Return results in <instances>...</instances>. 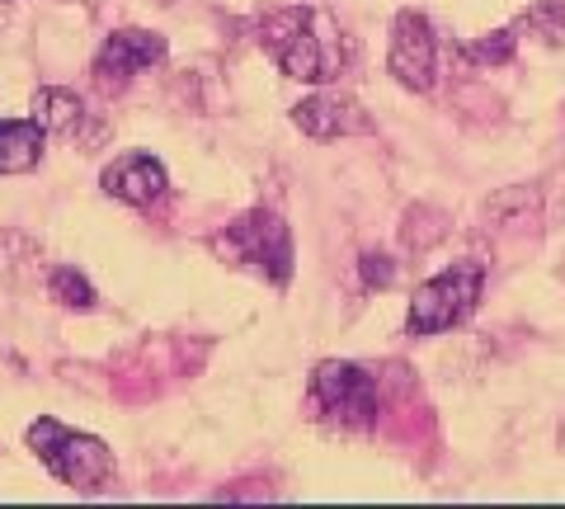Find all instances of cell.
Wrapping results in <instances>:
<instances>
[{
  "mask_svg": "<svg viewBox=\"0 0 565 509\" xmlns=\"http://www.w3.org/2000/svg\"><path fill=\"white\" fill-rule=\"evenodd\" d=\"M259 43L282 66V76L292 81L321 85L344 72V33L321 10H307V6L274 10L259 29Z\"/></svg>",
  "mask_w": 565,
  "mask_h": 509,
  "instance_id": "1",
  "label": "cell"
},
{
  "mask_svg": "<svg viewBox=\"0 0 565 509\" xmlns=\"http://www.w3.org/2000/svg\"><path fill=\"white\" fill-rule=\"evenodd\" d=\"M307 406H311V415L321 420V425H330V430L367 434V430H377L382 392H377V378L367 373V368L326 359V363H316V373H311Z\"/></svg>",
  "mask_w": 565,
  "mask_h": 509,
  "instance_id": "2",
  "label": "cell"
},
{
  "mask_svg": "<svg viewBox=\"0 0 565 509\" xmlns=\"http://www.w3.org/2000/svg\"><path fill=\"white\" fill-rule=\"evenodd\" d=\"M29 448L39 453V463L52 471L57 481L85 490V496H95L114 481V448L104 444V438L85 434V430H71L62 420H33L29 425Z\"/></svg>",
  "mask_w": 565,
  "mask_h": 509,
  "instance_id": "3",
  "label": "cell"
},
{
  "mask_svg": "<svg viewBox=\"0 0 565 509\" xmlns=\"http://www.w3.org/2000/svg\"><path fill=\"white\" fill-rule=\"evenodd\" d=\"M212 255L226 259V265H241V269H255L264 274L269 284H288L292 278V236H288V222L264 213H241L226 232L212 236Z\"/></svg>",
  "mask_w": 565,
  "mask_h": 509,
  "instance_id": "4",
  "label": "cell"
},
{
  "mask_svg": "<svg viewBox=\"0 0 565 509\" xmlns=\"http://www.w3.org/2000/svg\"><path fill=\"white\" fill-rule=\"evenodd\" d=\"M481 288H486V269L481 265H452L438 278H429L415 297H411V336H444V330L462 326L467 316L481 307Z\"/></svg>",
  "mask_w": 565,
  "mask_h": 509,
  "instance_id": "5",
  "label": "cell"
},
{
  "mask_svg": "<svg viewBox=\"0 0 565 509\" xmlns=\"http://www.w3.org/2000/svg\"><path fill=\"white\" fill-rule=\"evenodd\" d=\"M386 66H392V76L405 85V91H415V95L434 91V81H438V39H434L429 14H419V10H401L396 14Z\"/></svg>",
  "mask_w": 565,
  "mask_h": 509,
  "instance_id": "6",
  "label": "cell"
},
{
  "mask_svg": "<svg viewBox=\"0 0 565 509\" xmlns=\"http://www.w3.org/2000/svg\"><path fill=\"white\" fill-rule=\"evenodd\" d=\"M166 62V39L151 29H114L104 47L95 52V81L104 91H122L128 81H137L141 72H151V66Z\"/></svg>",
  "mask_w": 565,
  "mask_h": 509,
  "instance_id": "7",
  "label": "cell"
},
{
  "mask_svg": "<svg viewBox=\"0 0 565 509\" xmlns=\"http://www.w3.org/2000/svg\"><path fill=\"white\" fill-rule=\"evenodd\" d=\"M292 123L302 128L311 142H340V137H373L377 123L367 118V109L353 95H307L292 109Z\"/></svg>",
  "mask_w": 565,
  "mask_h": 509,
  "instance_id": "8",
  "label": "cell"
},
{
  "mask_svg": "<svg viewBox=\"0 0 565 509\" xmlns=\"http://www.w3.org/2000/svg\"><path fill=\"white\" fill-rule=\"evenodd\" d=\"M104 194L128 203V208H151L170 194V174L151 151H122L118 161L104 170Z\"/></svg>",
  "mask_w": 565,
  "mask_h": 509,
  "instance_id": "9",
  "label": "cell"
},
{
  "mask_svg": "<svg viewBox=\"0 0 565 509\" xmlns=\"http://www.w3.org/2000/svg\"><path fill=\"white\" fill-rule=\"evenodd\" d=\"M33 118L43 123V132L71 137V142H81V147H99V137H104V123L90 118V104L71 91H57V85L33 95Z\"/></svg>",
  "mask_w": 565,
  "mask_h": 509,
  "instance_id": "10",
  "label": "cell"
},
{
  "mask_svg": "<svg viewBox=\"0 0 565 509\" xmlns=\"http://www.w3.org/2000/svg\"><path fill=\"white\" fill-rule=\"evenodd\" d=\"M43 137L39 118H0V174H29L43 161Z\"/></svg>",
  "mask_w": 565,
  "mask_h": 509,
  "instance_id": "11",
  "label": "cell"
},
{
  "mask_svg": "<svg viewBox=\"0 0 565 509\" xmlns=\"http://www.w3.org/2000/svg\"><path fill=\"white\" fill-rule=\"evenodd\" d=\"M519 29L514 24H504V29H494L490 39H476V43H457V57H462L467 66H504V62H514V52H519Z\"/></svg>",
  "mask_w": 565,
  "mask_h": 509,
  "instance_id": "12",
  "label": "cell"
},
{
  "mask_svg": "<svg viewBox=\"0 0 565 509\" xmlns=\"http://www.w3.org/2000/svg\"><path fill=\"white\" fill-rule=\"evenodd\" d=\"M514 29H519V39L565 43V0H537L527 14H519Z\"/></svg>",
  "mask_w": 565,
  "mask_h": 509,
  "instance_id": "13",
  "label": "cell"
},
{
  "mask_svg": "<svg viewBox=\"0 0 565 509\" xmlns=\"http://www.w3.org/2000/svg\"><path fill=\"white\" fill-rule=\"evenodd\" d=\"M47 293H52V303H62V307H71V311L99 307V293H95V284H90V278H85L81 269H52V274H47Z\"/></svg>",
  "mask_w": 565,
  "mask_h": 509,
  "instance_id": "14",
  "label": "cell"
},
{
  "mask_svg": "<svg viewBox=\"0 0 565 509\" xmlns=\"http://www.w3.org/2000/svg\"><path fill=\"white\" fill-rule=\"evenodd\" d=\"M392 278H396L392 255H382V251H367V255H363V284H367V288H386Z\"/></svg>",
  "mask_w": 565,
  "mask_h": 509,
  "instance_id": "15",
  "label": "cell"
}]
</instances>
